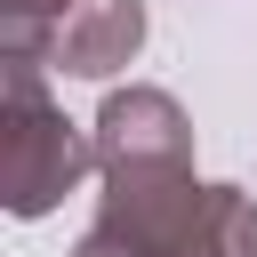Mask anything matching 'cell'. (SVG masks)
Returning a JSON list of instances; mask_svg holds the SVG:
<instances>
[{"label":"cell","mask_w":257,"mask_h":257,"mask_svg":"<svg viewBox=\"0 0 257 257\" xmlns=\"http://www.w3.org/2000/svg\"><path fill=\"white\" fill-rule=\"evenodd\" d=\"M96 169V137L64 120L40 80V56H0V201L8 217H48Z\"/></svg>","instance_id":"6da1fadb"},{"label":"cell","mask_w":257,"mask_h":257,"mask_svg":"<svg viewBox=\"0 0 257 257\" xmlns=\"http://www.w3.org/2000/svg\"><path fill=\"white\" fill-rule=\"evenodd\" d=\"M96 169L128 177V169H193V120L169 88H112L96 112Z\"/></svg>","instance_id":"7a4b0ae2"},{"label":"cell","mask_w":257,"mask_h":257,"mask_svg":"<svg viewBox=\"0 0 257 257\" xmlns=\"http://www.w3.org/2000/svg\"><path fill=\"white\" fill-rule=\"evenodd\" d=\"M137 48H145V0H80L64 16L48 64L72 80H112L120 64H137Z\"/></svg>","instance_id":"3957f363"},{"label":"cell","mask_w":257,"mask_h":257,"mask_svg":"<svg viewBox=\"0 0 257 257\" xmlns=\"http://www.w3.org/2000/svg\"><path fill=\"white\" fill-rule=\"evenodd\" d=\"M177 257H257V201L241 185H209L185 241H177Z\"/></svg>","instance_id":"277c9868"},{"label":"cell","mask_w":257,"mask_h":257,"mask_svg":"<svg viewBox=\"0 0 257 257\" xmlns=\"http://www.w3.org/2000/svg\"><path fill=\"white\" fill-rule=\"evenodd\" d=\"M72 8L80 0H0V56H40L48 64V48H56Z\"/></svg>","instance_id":"5b68a950"},{"label":"cell","mask_w":257,"mask_h":257,"mask_svg":"<svg viewBox=\"0 0 257 257\" xmlns=\"http://www.w3.org/2000/svg\"><path fill=\"white\" fill-rule=\"evenodd\" d=\"M72 257H145V249H137V241H120L112 225H88V233L72 241Z\"/></svg>","instance_id":"8992f818"}]
</instances>
